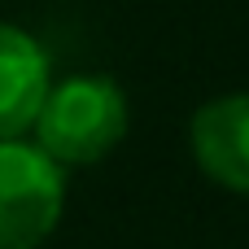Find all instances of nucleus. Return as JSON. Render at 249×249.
I'll return each instance as SVG.
<instances>
[{"label": "nucleus", "mask_w": 249, "mask_h": 249, "mask_svg": "<svg viewBox=\"0 0 249 249\" xmlns=\"http://www.w3.org/2000/svg\"><path fill=\"white\" fill-rule=\"evenodd\" d=\"M188 144L197 166L214 184L232 193H249V92L206 101L193 114Z\"/></svg>", "instance_id": "obj_3"}, {"label": "nucleus", "mask_w": 249, "mask_h": 249, "mask_svg": "<svg viewBox=\"0 0 249 249\" xmlns=\"http://www.w3.org/2000/svg\"><path fill=\"white\" fill-rule=\"evenodd\" d=\"M48 83L53 79L44 48L26 31L0 22V140L22 136L35 123Z\"/></svg>", "instance_id": "obj_4"}, {"label": "nucleus", "mask_w": 249, "mask_h": 249, "mask_svg": "<svg viewBox=\"0 0 249 249\" xmlns=\"http://www.w3.org/2000/svg\"><path fill=\"white\" fill-rule=\"evenodd\" d=\"M31 127L35 144L57 166H88L127 136V96L105 74H74L48 83Z\"/></svg>", "instance_id": "obj_1"}, {"label": "nucleus", "mask_w": 249, "mask_h": 249, "mask_svg": "<svg viewBox=\"0 0 249 249\" xmlns=\"http://www.w3.org/2000/svg\"><path fill=\"white\" fill-rule=\"evenodd\" d=\"M66 206L61 166L22 136L0 140V249H39Z\"/></svg>", "instance_id": "obj_2"}]
</instances>
